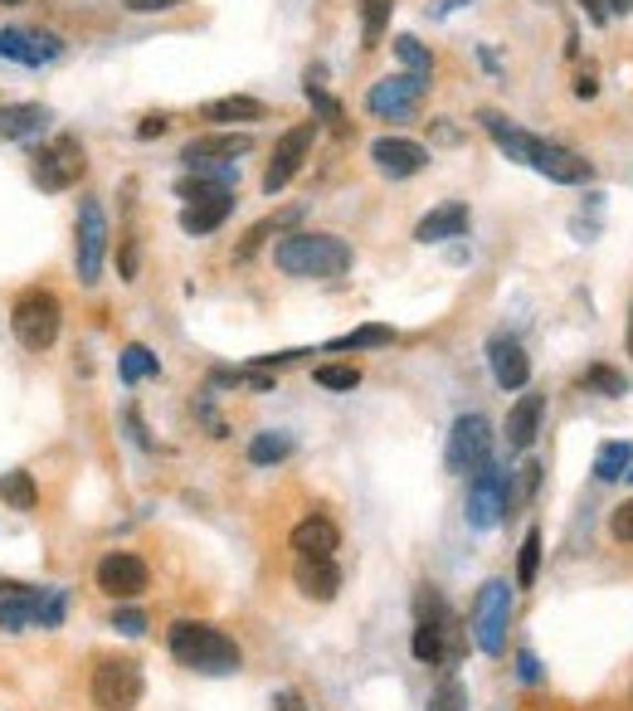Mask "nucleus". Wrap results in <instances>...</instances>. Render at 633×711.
Instances as JSON below:
<instances>
[{
	"mask_svg": "<svg viewBox=\"0 0 633 711\" xmlns=\"http://www.w3.org/2000/svg\"><path fill=\"white\" fill-rule=\"evenodd\" d=\"M171 658L180 668H196L206 677H230L240 673L244 653L230 634H220L214 624H196V619H176L171 624Z\"/></svg>",
	"mask_w": 633,
	"mask_h": 711,
	"instance_id": "1",
	"label": "nucleus"
},
{
	"mask_svg": "<svg viewBox=\"0 0 633 711\" xmlns=\"http://www.w3.org/2000/svg\"><path fill=\"white\" fill-rule=\"evenodd\" d=\"M274 264L288 278H342L352 268V244L336 234H288L274 249Z\"/></svg>",
	"mask_w": 633,
	"mask_h": 711,
	"instance_id": "2",
	"label": "nucleus"
},
{
	"mask_svg": "<svg viewBox=\"0 0 633 711\" xmlns=\"http://www.w3.org/2000/svg\"><path fill=\"white\" fill-rule=\"evenodd\" d=\"M420 629H414V658L429 663V668H448V663L463 653V638H458V619L454 609L444 604V595L434 590V585H424L420 600Z\"/></svg>",
	"mask_w": 633,
	"mask_h": 711,
	"instance_id": "3",
	"label": "nucleus"
},
{
	"mask_svg": "<svg viewBox=\"0 0 633 711\" xmlns=\"http://www.w3.org/2000/svg\"><path fill=\"white\" fill-rule=\"evenodd\" d=\"M59 326H64V308L49 288H30L20 292V302L10 308V332L25 352H49L59 342Z\"/></svg>",
	"mask_w": 633,
	"mask_h": 711,
	"instance_id": "4",
	"label": "nucleus"
},
{
	"mask_svg": "<svg viewBox=\"0 0 633 711\" xmlns=\"http://www.w3.org/2000/svg\"><path fill=\"white\" fill-rule=\"evenodd\" d=\"M108 264V214L93 196L78 200V220H74V268H78V284L93 288L103 278Z\"/></svg>",
	"mask_w": 633,
	"mask_h": 711,
	"instance_id": "5",
	"label": "nucleus"
},
{
	"mask_svg": "<svg viewBox=\"0 0 633 711\" xmlns=\"http://www.w3.org/2000/svg\"><path fill=\"white\" fill-rule=\"evenodd\" d=\"M468 526L473 532H492L502 516H512V482H507V473L497 468V463H482L478 473H473L468 482Z\"/></svg>",
	"mask_w": 633,
	"mask_h": 711,
	"instance_id": "6",
	"label": "nucleus"
},
{
	"mask_svg": "<svg viewBox=\"0 0 633 711\" xmlns=\"http://www.w3.org/2000/svg\"><path fill=\"white\" fill-rule=\"evenodd\" d=\"M180 196L190 200V205L180 210V230H186V234L220 230V224L230 220V210H234V190L220 186V180H206V176L180 180Z\"/></svg>",
	"mask_w": 633,
	"mask_h": 711,
	"instance_id": "7",
	"label": "nucleus"
},
{
	"mask_svg": "<svg viewBox=\"0 0 633 711\" xmlns=\"http://www.w3.org/2000/svg\"><path fill=\"white\" fill-rule=\"evenodd\" d=\"M507 624H512V590H507V580H488L473 600V643L488 658H497L507 648Z\"/></svg>",
	"mask_w": 633,
	"mask_h": 711,
	"instance_id": "8",
	"label": "nucleus"
},
{
	"mask_svg": "<svg viewBox=\"0 0 633 711\" xmlns=\"http://www.w3.org/2000/svg\"><path fill=\"white\" fill-rule=\"evenodd\" d=\"M88 697L98 711H132L142 702V668L132 658H103L93 668Z\"/></svg>",
	"mask_w": 633,
	"mask_h": 711,
	"instance_id": "9",
	"label": "nucleus"
},
{
	"mask_svg": "<svg viewBox=\"0 0 633 711\" xmlns=\"http://www.w3.org/2000/svg\"><path fill=\"white\" fill-rule=\"evenodd\" d=\"M444 463H448V473H463V478L478 473L482 463H492V424L482 414H458L448 448H444Z\"/></svg>",
	"mask_w": 633,
	"mask_h": 711,
	"instance_id": "10",
	"label": "nucleus"
},
{
	"mask_svg": "<svg viewBox=\"0 0 633 711\" xmlns=\"http://www.w3.org/2000/svg\"><path fill=\"white\" fill-rule=\"evenodd\" d=\"M424 88H429V78L424 74H386L380 84H370V93H366V112L370 118H390V122H400V118H410L414 108H420V98H424Z\"/></svg>",
	"mask_w": 633,
	"mask_h": 711,
	"instance_id": "11",
	"label": "nucleus"
},
{
	"mask_svg": "<svg viewBox=\"0 0 633 711\" xmlns=\"http://www.w3.org/2000/svg\"><path fill=\"white\" fill-rule=\"evenodd\" d=\"M84 171H88V162H84L78 137H54L49 146L35 152V186L40 190H69Z\"/></svg>",
	"mask_w": 633,
	"mask_h": 711,
	"instance_id": "12",
	"label": "nucleus"
},
{
	"mask_svg": "<svg viewBox=\"0 0 633 711\" xmlns=\"http://www.w3.org/2000/svg\"><path fill=\"white\" fill-rule=\"evenodd\" d=\"M312 142H316V122H298V127L282 132L278 146H274V162H268V171H264V190H268V196H278V190L298 176V166L308 162Z\"/></svg>",
	"mask_w": 633,
	"mask_h": 711,
	"instance_id": "13",
	"label": "nucleus"
},
{
	"mask_svg": "<svg viewBox=\"0 0 633 711\" xmlns=\"http://www.w3.org/2000/svg\"><path fill=\"white\" fill-rule=\"evenodd\" d=\"M248 146H254L248 132H206L180 146V162L186 171H210V166H234V156H248Z\"/></svg>",
	"mask_w": 633,
	"mask_h": 711,
	"instance_id": "14",
	"label": "nucleus"
},
{
	"mask_svg": "<svg viewBox=\"0 0 633 711\" xmlns=\"http://www.w3.org/2000/svg\"><path fill=\"white\" fill-rule=\"evenodd\" d=\"M146 580H152V570H146V560L132 556V551H108V556L98 560V590L112 595V600H137L146 590Z\"/></svg>",
	"mask_w": 633,
	"mask_h": 711,
	"instance_id": "15",
	"label": "nucleus"
},
{
	"mask_svg": "<svg viewBox=\"0 0 633 711\" xmlns=\"http://www.w3.org/2000/svg\"><path fill=\"white\" fill-rule=\"evenodd\" d=\"M64 54V40L49 35V30H0V59L25 64V69H40V64H54Z\"/></svg>",
	"mask_w": 633,
	"mask_h": 711,
	"instance_id": "16",
	"label": "nucleus"
},
{
	"mask_svg": "<svg viewBox=\"0 0 633 711\" xmlns=\"http://www.w3.org/2000/svg\"><path fill=\"white\" fill-rule=\"evenodd\" d=\"M531 171H541L546 180H556V186H585V180L595 176V166L585 162L580 152L560 146V142H536V152H531Z\"/></svg>",
	"mask_w": 633,
	"mask_h": 711,
	"instance_id": "17",
	"label": "nucleus"
},
{
	"mask_svg": "<svg viewBox=\"0 0 633 711\" xmlns=\"http://www.w3.org/2000/svg\"><path fill=\"white\" fill-rule=\"evenodd\" d=\"M370 162H376L380 176L410 180V176H420L429 166V152L420 142H410V137H376V142H370Z\"/></svg>",
	"mask_w": 633,
	"mask_h": 711,
	"instance_id": "18",
	"label": "nucleus"
},
{
	"mask_svg": "<svg viewBox=\"0 0 633 711\" xmlns=\"http://www.w3.org/2000/svg\"><path fill=\"white\" fill-rule=\"evenodd\" d=\"M292 585H298L308 600L326 604L342 590V566H336V556H298L292 560Z\"/></svg>",
	"mask_w": 633,
	"mask_h": 711,
	"instance_id": "19",
	"label": "nucleus"
},
{
	"mask_svg": "<svg viewBox=\"0 0 633 711\" xmlns=\"http://www.w3.org/2000/svg\"><path fill=\"white\" fill-rule=\"evenodd\" d=\"M488 366H492V380L502 390H526L531 380V356L517 336H492L488 342Z\"/></svg>",
	"mask_w": 633,
	"mask_h": 711,
	"instance_id": "20",
	"label": "nucleus"
},
{
	"mask_svg": "<svg viewBox=\"0 0 633 711\" xmlns=\"http://www.w3.org/2000/svg\"><path fill=\"white\" fill-rule=\"evenodd\" d=\"M54 112L44 103H5L0 108V137L5 142H35L49 132Z\"/></svg>",
	"mask_w": 633,
	"mask_h": 711,
	"instance_id": "21",
	"label": "nucleus"
},
{
	"mask_svg": "<svg viewBox=\"0 0 633 711\" xmlns=\"http://www.w3.org/2000/svg\"><path fill=\"white\" fill-rule=\"evenodd\" d=\"M541 414H546V395H522V400L512 404V414H507V448L512 454H526L531 438H536L541 429Z\"/></svg>",
	"mask_w": 633,
	"mask_h": 711,
	"instance_id": "22",
	"label": "nucleus"
},
{
	"mask_svg": "<svg viewBox=\"0 0 633 711\" xmlns=\"http://www.w3.org/2000/svg\"><path fill=\"white\" fill-rule=\"evenodd\" d=\"M478 122H482V132H488V137L502 146L507 156H512V162H522V166H531V152H536V142L541 137H531V132H522V127H512V122L502 118V112H492V108H482L478 112Z\"/></svg>",
	"mask_w": 633,
	"mask_h": 711,
	"instance_id": "23",
	"label": "nucleus"
},
{
	"mask_svg": "<svg viewBox=\"0 0 633 711\" xmlns=\"http://www.w3.org/2000/svg\"><path fill=\"white\" fill-rule=\"evenodd\" d=\"M468 230V205L463 200H448V205L429 210L420 224H414V240L420 244H444V240H458Z\"/></svg>",
	"mask_w": 633,
	"mask_h": 711,
	"instance_id": "24",
	"label": "nucleus"
},
{
	"mask_svg": "<svg viewBox=\"0 0 633 711\" xmlns=\"http://www.w3.org/2000/svg\"><path fill=\"white\" fill-rule=\"evenodd\" d=\"M292 551L298 556H336V546H342V532H336V522H326V516H302L298 526H292Z\"/></svg>",
	"mask_w": 633,
	"mask_h": 711,
	"instance_id": "25",
	"label": "nucleus"
},
{
	"mask_svg": "<svg viewBox=\"0 0 633 711\" xmlns=\"http://www.w3.org/2000/svg\"><path fill=\"white\" fill-rule=\"evenodd\" d=\"M30 624H35V590L30 585H0V629L25 634Z\"/></svg>",
	"mask_w": 633,
	"mask_h": 711,
	"instance_id": "26",
	"label": "nucleus"
},
{
	"mask_svg": "<svg viewBox=\"0 0 633 711\" xmlns=\"http://www.w3.org/2000/svg\"><path fill=\"white\" fill-rule=\"evenodd\" d=\"M264 103L258 98H244V93H234V98H214V103L200 108V118L206 122H258L264 118Z\"/></svg>",
	"mask_w": 633,
	"mask_h": 711,
	"instance_id": "27",
	"label": "nucleus"
},
{
	"mask_svg": "<svg viewBox=\"0 0 633 711\" xmlns=\"http://www.w3.org/2000/svg\"><path fill=\"white\" fill-rule=\"evenodd\" d=\"M629 468H633V448L624 444V438H609V444H599V454H595V478L599 482L629 478Z\"/></svg>",
	"mask_w": 633,
	"mask_h": 711,
	"instance_id": "28",
	"label": "nucleus"
},
{
	"mask_svg": "<svg viewBox=\"0 0 633 711\" xmlns=\"http://www.w3.org/2000/svg\"><path fill=\"white\" fill-rule=\"evenodd\" d=\"M356 5H360V44L376 49L380 35H386V25H390L395 0H356Z\"/></svg>",
	"mask_w": 633,
	"mask_h": 711,
	"instance_id": "29",
	"label": "nucleus"
},
{
	"mask_svg": "<svg viewBox=\"0 0 633 711\" xmlns=\"http://www.w3.org/2000/svg\"><path fill=\"white\" fill-rule=\"evenodd\" d=\"M0 502H10V507H15V512H30V507L40 502V488H35V478H30L25 468L5 473V478H0Z\"/></svg>",
	"mask_w": 633,
	"mask_h": 711,
	"instance_id": "30",
	"label": "nucleus"
},
{
	"mask_svg": "<svg viewBox=\"0 0 633 711\" xmlns=\"http://www.w3.org/2000/svg\"><path fill=\"white\" fill-rule=\"evenodd\" d=\"M288 454H292V434H282V429L254 434V444H248V463H258V468H268V463H282Z\"/></svg>",
	"mask_w": 633,
	"mask_h": 711,
	"instance_id": "31",
	"label": "nucleus"
},
{
	"mask_svg": "<svg viewBox=\"0 0 633 711\" xmlns=\"http://www.w3.org/2000/svg\"><path fill=\"white\" fill-rule=\"evenodd\" d=\"M156 370H162V360H156L152 352H146L142 342H132L127 352L118 356V376L127 380V386H137V380H146V376H156Z\"/></svg>",
	"mask_w": 633,
	"mask_h": 711,
	"instance_id": "32",
	"label": "nucleus"
},
{
	"mask_svg": "<svg viewBox=\"0 0 633 711\" xmlns=\"http://www.w3.org/2000/svg\"><path fill=\"white\" fill-rule=\"evenodd\" d=\"M395 342V332L390 326H356V332H346V336H336L332 342V352H366V346H390Z\"/></svg>",
	"mask_w": 633,
	"mask_h": 711,
	"instance_id": "33",
	"label": "nucleus"
},
{
	"mask_svg": "<svg viewBox=\"0 0 633 711\" xmlns=\"http://www.w3.org/2000/svg\"><path fill=\"white\" fill-rule=\"evenodd\" d=\"M64 609H69V595L64 590H35V624L40 629H59Z\"/></svg>",
	"mask_w": 633,
	"mask_h": 711,
	"instance_id": "34",
	"label": "nucleus"
},
{
	"mask_svg": "<svg viewBox=\"0 0 633 711\" xmlns=\"http://www.w3.org/2000/svg\"><path fill=\"white\" fill-rule=\"evenodd\" d=\"M298 214H302V210H282V214H274V220H258L254 230L244 234V244H240V258H254V254H258V244H264L268 234H278L282 224H292V220H298Z\"/></svg>",
	"mask_w": 633,
	"mask_h": 711,
	"instance_id": "35",
	"label": "nucleus"
},
{
	"mask_svg": "<svg viewBox=\"0 0 633 711\" xmlns=\"http://www.w3.org/2000/svg\"><path fill=\"white\" fill-rule=\"evenodd\" d=\"M536 570H541V532L531 526L526 541H522V556H517V585L531 590V585H536Z\"/></svg>",
	"mask_w": 633,
	"mask_h": 711,
	"instance_id": "36",
	"label": "nucleus"
},
{
	"mask_svg": "<svg viewBox=\"0 0 633 711\" xmlns=\"http://www.w3.org/2000/svg\"><path fill=\"white\" fill-rule=\"evenodd\" d=\"M395 54H400V59H404V69H410V74H434V59H429V49H424V44L420 40H414V35H400V40H395Z\"/></svg>",
	"mask_w": 633,
	"mask_h": 711,
	"instance_id": "37",
	"label": "nucleus"
},
{
	"mask_svg": "<svg viewBox=\"0 0 633 711\" xmlns=\"http://www.w3.org/2000/svg\"><path fill=\"white\" fill-rule=\"evenodd\" d=\"M312 380H316L322 390H356V386H360V370H356V366H316Z\"/></svg>",
	"mask_w": 633,
	"mask_h": 711,
	"instance_id": "38",
	"label": "nucleus"
},
{
	"mask_svg": "<svg viewBox=\"0 0 633 711\" xmlns=\"http://www.w3.org/2000/svg\"><path fill=\"white\" fill-rule=\"evenodd\" d=\"M429 711H468V692H463L458 677H448V682L429 697Z\"/></svg>",
	"mask_w": 633,
	"mask_h": 711,
	"instance_id": "39",
	"label": "nucleus"
},
{
	"mask_svg": "<svg viewBox=\"0 0 633 711\" xmlns=\"http://www.w3.org/2000/svg\"><path fill=\"white\" fill-rule=\"evenodd\" d=\"M585 386L599 390V395H629L624 376H619V370H609V366H590V370H585Z\"/></svg>",
	"mask_w": 633,
	"mask_h": 711,
	"instance_id": "40",
	"label": "nucleus"
},
{
	"mask_svg": "<svg viewBox=\"0 0 633 711\" xmlns=\"http://www.w3.org/2000/svg\"><path fill=\"white\" fill-rule=\"evenodd\" d=\"M112 629L127 634V638H137V634H146V614L142 609H118V614H112Z\"/></svg>",
	"mask_w": 633,
	"mask_h": 711,
	"instance_id": "41",
	"label": "nucleus"
},
{
	"mask_svg": "<svg viewBox=\"0 0 633 711\" xmlns=\"http://www.w3.org/2000/svg\"><path fill=\"white\" fill-rule=\"evenodd\" d=\"M609 532H614L619 541H633V502L614 507V516H609Z\"/></svg>",
	"mask_w": 633,
	"mask_h": 711,
	"instance_id": "42",
	"label": "nucleus"
},
{
	"mask_svg": "<svg viewBox=\"0 0 633 711\" xmlns=\"http://www.w3.org/2000/svg\"><path fill=\"white\" fill-rule=\"evenodd\" d=\"M118 274L127 278V284H132V278H137V240H122V254H118Z\"/></svg>",
	"mask_w": 633,
	"mask_h": 711,
	"instance_id": "43",
	"label": "nucleus"
},
{
	"mask_svg": "<svg viewBox=\"0 0 633 711\" xmlns=\"http://www.w3.org/2000/svg\"><path fill=\"white\" fill-rule=\"evenodd\" d=\"M171 127V118H162V112H152V118H142V127H137V137L142 142H152V137H162V132Z\"/></svg>",
	"mask_w": 633,
	"mask_h": 711,
	"instance_id": "44",
	"label": "nucleus"
},
{
	"mask_svg": "<svg viewBox=\"0 0 633 711\" xmlns=\"http://www.w3.org/2000/svg\"><path fill=\"white\" fill-rule=\"evenodd\" d=\"M517 677H522V682H541V668H536V653H517Z\"/></svg>",
	"mask_w": 633,
	"mask_h": 711,
	"instance_id": "45",
	"label": "nucleus"
},
{
	"mask_svg": "<svg viewBox=\"0 0 633 711\" xmlns=\"http://www.w3.org/2000/svg\"><path fill=\"white\" fill-rule=\"evenodd\" d=\"M127 10H137V15H156V10H171L180 0H122Z\"/></svg>",
	"mask_w": 633,
	"mask_h": 711,
	"instance_id": "46",
	"label": "nucleus"
},
{
	"mask_svg": "<svg viewBox=\"0 0 633 711\" xmlns=\"http://www.w3.org/2000/svg\"><path fill=\"white\" fill-rule=\"evenodd\" d=\"M595 93H599V84H595V74L585 69L580 78H575V98H595Z\"/></svg>",
	"mask_w": 633,
	"mask_h": 711,
	"instance_id": "47",
	"label": "nucleus"
},
{
	"mask_svg": "<svg viewBox=\"0 0 633 711\" xmlns=\"http://www.w3.org/2000/svg\"><path fill=\"white\" fill-rule=\"evenodd\" d=\"M278 711H308V707H302L298 692H278Z\"/></svg>",
	"mask_w": 633,
	"mask_h": 711,
	"instance_id": "48",
	"label": "nucleus"
},
{
	"mask_svg": "<svg viewBox=\"0 0 633 711\" xmlns=\"http://www.w3.org/2000/svg\"><path fill=\"white\" fill-rule=\"evenodd\" d=\"M580 5L590 10V20H595V25H599V20H604V5H599V0H580Z\"/></svg>",
	"mask_w": 633,
	"mask_h": 711,
	"instance_id": "49",
	"label": "nucleus"
},
{
	"mask_svg": "<svg viewBox=\"0 0 633 711\" xmlns=\"http://www.w3.org/2000/svg\"><path fill=\"white\" fill-rule=\"evenodd\" d=\"M458 5H468V0H438L434 15H448V10H458Z\"/></svg>",
	"mask_w": 633,
	"mask_h": 711,
	"instance_id": "50",
	"label": "nucleus"
},
{
	"mask_svg": "<svg viewBox=\"0 0 633 711\" xmlns=\"http://www.w3.org/2000/svg\"><path fill=\"white\" fill-rule=\"evenodd\" d=\"M604 5L614 10V15H629V10H633V0H604Z\"/></svg>",
	"mask_w": 633,
	"mask_h": 711,
	"instance_id": "51",
	"label": "nucleus"
},
{
	"mask_svg": "<svg viewBox=\"0 0 633 711\" xmlns=\"http://www.w3.org/2000/svg\"><path fill=\"white\" fill-rule=\"evenodd\" d=\"M629 356H633V302H629Z\"/></svg>",
	"mask_w": 633,
	"mask_h": 711,
	"instance_id": "52",
	"label": "nucleus"
},
{
	"mask_svg": "<svg viewBox=\"0 0 633 711\" xmlns=\"http://www.w3.org/2000/svg\"><path fill=\"white\" fill-rule=\"evenodd\" d=\"M0 5H20V0H0Z\"/></svg>",
	"mask_w": 633,
	"mask_h": 711,
	"instance_id": "53",
	"label": "nucleus"
},
{
	"mask_svg": "<svg viewBox=\"0 0 633 711\" xmlns=\"http://www.w3.org/2000/svg\"><path fill=\"white\" fill-rule=\"evenodd\" d=\"M629 478H633V468H629Z\"/></svg>",
	"mask_w": 633,
	"mask_h": 711,
	"instance_id": "54",
	"label": "nucleus"
}]
</instances>
